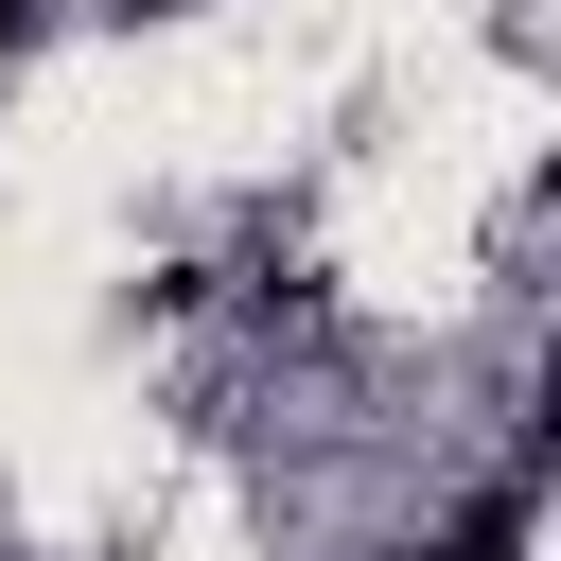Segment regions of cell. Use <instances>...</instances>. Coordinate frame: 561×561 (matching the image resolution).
I'll return each mask as SVG.
<instances>
[{"mask_svg":"<svg viewBox=\"0 0 561 561\" xmlns=\"http://www.w3.org/2000/svg\"><path fill=\"white\" fill-rule=\"evenodd\" d=\"M18 35H35V0H0V53H18Z\"/></svg>","mask_w":561,"mask_h":561,"instance_id":"obj_2","label":"cell"},{"mask_svg":"<svg viewBox=\"0 0 561 561\" xmlns=\"http://www.w3.org/2000/svg\"><path fill=\"white\" fill-rule=\"evenodd\" d=\"M508 543H526V508H473V526H456L438 561H508Z\"/></svg>","mask_w":561,"mask_h":561,"instance_id":"obj_1","label":"cell"}]
</instances>
